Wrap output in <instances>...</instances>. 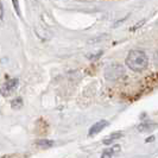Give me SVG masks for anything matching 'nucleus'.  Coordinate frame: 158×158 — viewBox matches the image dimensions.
Here are the masks:
<instances>
[{"label":"nucleus","mask_w":158,"mask_h":158,"mask_svg":"<svg viewBox=\"0 0 158 158\" xmlns=\"http://www.w3.org/2000/svg\"><path fill=\"white\" fill-rule=\"evenodd\" d=\"M149 63L148 56L145 55L144 51L140 50H133L131 51L126 58V65L135 71H142L144 70Z\"/></svg>","instance_id":"obj_1"},{"label":"nucleus","mask_w":158,"mask_h":158,"mask_svg":"<svg viewBox=\"0 0 158 158\" xmlns=\"http://www.w3.org/2000/svg\"><path fill=\"white\" fill-rule=\"evenodd\" d=\"M124 75H125V70L120 64H111L105 70V76L110 81H117L121 79Z\"/></svg>","instance_id":"obj_2"},{"label":"nucleus","mask_w":158,"mask_h":158,"mask_svg":"<svg viewBox=\"0 0 158 158\" xmlns=\"http://www.w3.org/2000/svg\"><path fill=\"white\" fill-rule=\"evenodd\" d=\"M18 83H19L18 79L7 80V81L2 85V95H4V96H7V95L11 94V93L17 88Z\"/></svg>","instance_id":"obj_3"},{"label":"nucleus","mask_w":158,"mask_h":158,"mask_svg":"<svg viewBox=\"0 0 158 158\" xmlns=\"http://www.w3.org/2000/svg\"><path fill=\"white\" fill-rule=\"evenodd\" d=\"M106 126H108V121H106V120H101V121H99V123H96L94 124L93 126L89 128V135H98L99 132H101L103 128Z\"/></svg>","instance_id":"obj_4"},{"label":"nucleus","mask_w":158,"mask_h":158,"mask_svg":"<svg viewBox=\"0 0 158 158\" xmlns=\"http://www.w3.org/2000/svg\"><path fill=\"white\" fill-rule=\"evenodd\" d=\"M119 151H120V146L119 145H114V146H112L110 149H106V150L103 151L102 155H101V158H113V156L115 153H118Z\"/></svg>","instance_id":"obj_5"},{"label":"nucleus","mask_w":158,"mask_h":158,"mask_svg":"<svg viewBox=\"0 0 158 158\" xmlns=\"http://www.w3.org/2000/svg\"><path fill=\"white\" fill-rule=\"evenodd\" d=\"M123 135V133L121 132H114V133H112L107 139H105L103 140V144H106V145H108V144H111V143H113V140H115V139H118V138H120Z\"/></svg>","instance_id":"obj_6"},{"label":"nucleus","mask_w":158,"mask_h":158,"mask_svg":"<svg viewBox=\"0 0 158 158\" xmlns=\"http://www.w3.org/2000/svg\"><path fill=\"white\" fill-rule=\"evenodd\" d=\"M36 145H38L40 148H50L54 145V142L52 140H48V139H40L36 142Z\"/></svg>","instance_id":"obj_7"},{"label":"nucleus","mask_w":158,"mask_h":158,"mask_svg":"<svg viewBox=\"0 0 158 158\" xmlns=\"http://www.w3.org/2000/svg\"><path fill=\"white\" fill-rule=\"evenodd\" d=\"M153 127H156V125H153V124H142L140 126L138 127V130H139L140 132H145V131L153 130Z\"/></svg>","instance_id":"obj_8"},{"label":"nucleus","mask_w":158,"mask_h":158,"mask_svg":"<svg viewBox=\"0 0 158 158\" xmlns=\"http://www.w3.org/2000/svg\"><path fill=\"white\" fill-rule=\"evenodd\" d=\"M22 106H23V101H22V99H20V98L12 101V107H13V108H20Z\"/></svg>","instance_id":"obj_9"},{"label":"nucleus","mask_w":158,"mask_h":158,"mask_svg":"<svg viewBox=\"0 0 158 158\" xmlns=\"http://www.w3.org/2000/svg\"><path fill=\"white\" fill-rule=\"evenodd\" d=\"M144 22H145V20H142L140 23H138V24H137V25H135V26H133V27H131L130 30H131V31H133V30H135V29H138V27H139L140 25H143V24H144Z\"/></svg>","instance_id":"obj_10"},{"label":"nucleus","mask_w":158,"mask_h":158,"mask_svg":"<svg viewBox=\"0 0 158 158\" xmlns=\"http://www.w3.org/2000/svg\"><path fill=\"white\" fill-rule=\"evenodd\" d=\"M101 54H102V52H99V54H96V55H90V56H88V57H89L90 60H95V58L100 57V56H101Z\"/></svg>","instance_id":"obj_11"},{"label":"nucleus","mask_w":158,"mask_h":158,"mask_svg":"<svg viewBox=\"0 0 158 158\" xmlns=\"http://www.w3.org/2000/svg\"><path fill=\"white\" fill-rule=\"evenodd\" d=\"M13 5H15V8H16L17 13H19V6H18V4H17V0H13Z\"/></svg>","instance_id":"obj_12"},{"label":"nucleus","mask_w":158,"mask_h":158,"mask_svg":"<svg viewBox=\"0 0 158 158\" xmlns=\"http://www.w3.org/2000/svg\"><path fill=\"white\" fill-rule=\"evenodd\" d=\"M0 7H1V12H0V17H1V19H2V17H4V6H2V4L0 5Z\"/></svg>","instance_id":"obj_13"},{"label":"nucleus","mask_w":158,"mask_h":158,"mask_svg":"<svg viewBox=\"0 0 158 158\" xmlns=\"http://www.w3.org/2000/svg\"><path fill=\"white\" fill-rule=\"evenodd\" d=\"M155 61H156V63H158V50L155 52Z\"/></svg>","instance_id":"obj_14"}]
</instances>
